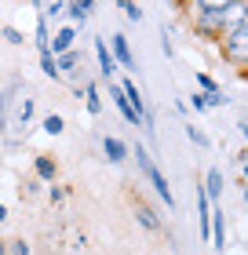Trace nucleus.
Wrapping results in <instances>:
<instances>
[{
    "label": "nucleus",
    "mask_w": 248,
    "mask_h": 255,
    "mask_svg": "<svg viewBox=\"0 0 248 255\" xmlns=\"http://www.w3.org/2000/svg\"><path fill=\"white\" fill-rule=\"evenodd\" d=\"M135 164H139V171L146 175V182L153 186V193L164 201V208H175V193H172V186H168V179H164V171L150 160V153H146L143 142H135Z\"/></svg>",
    "instance_id": "1"
},
{
    "label": "nucleus",
    "mask_w": 248,
    "mask_h": 255,
    "mask_svg": "<svg viewBox=\"0 0 248 255\" xmlns=\"http://www.w3.org/2000/svg\"><path fill=\"white\" fill-rule=\"evenodd\" d=\"M219 44H223V59H227L234 69H241V77L248 80V22L238 26V29H230Z\"/></svg>",
    "instance_id": "2"
},
{
    "label": "nucleus",
    "mask_w": 248,
    "mask_h": 255,
    "mask_svg": "<svg viewBox=\"0 0 248 255\" xmlns=\"http://www.w3.org/2000/svg\"><path fill=\"white\" fill-rule=\"evenodd\" d=\"M194 33L201 40H223V37H227L223 11H194Z\"/></svg>",
    "instance_id": "3"
},
{
    "label": "nucleus",
    "mask_w": 248,
    "mask_h": 255,
    "mask_svg": "<svg viewBox=\"0 0 248 255\" xmlns=\"http://www.w3.org/2000/svg\"><path fill=\"white\" fill-rule=\"evenodd\" d=\"M106 91H110V99H113V106H117V110H121V117H124L128 124H132V128H143V124H146V113H139V110L132 106V102H128V95H124V91H121V84H110V88H106Z\"/></svg>",
    "instance_id": "4"
},
{
    "label": "nucleus",
    "mask_w": 248,
    "mask_h": 255,
    "mask_svg": "<svg viewBox=\"0 0 248 255\" xmlns=\"http://www.w3.org/2000/svg\"><path fill=\"white\" fill-rule=\"evenodd\" d=\"M110 51H113V59L121 62V69H135V51H132V44H128L124 33H113L110 37Z\"/></svg>",
    "instance_id": "5"
},
{
    "label": "nucleus",
    "mask_w": 248,
    "mask_h": 255,
    "mask_svg": "<svg viewBox=\"0 0 248 255\" xmlns=\"http://www.w3.org/2000/svg\"><path fill=\"white\" fill-rule=\"evenodd\" d=\"M102 157L110 160V164H124V160L132 157V149H128V142H121V138L106 135V138H102Z\"/></svg>",
    "instance_id": "6"
},
{
    "label": "nucleus",
    "mask_w": 248,
    "mask_h": 255,
    "mask_svg": "<svg viewBox=\"0 0 248 255\" xmlns=\"http://www.w3.org/2000/svg\"><path fill=\"white\" fill-rule=\"evenodd\" d=\"M245 22H248V0H234V4L223 11V26H227V33H230V29L245 26Z\"/></svg>",
    "instance_id": "7"
},
{
    "label": "nucleus",
    "mask_w": 248,
    "mask_h": 255,
    "mask_svg": "<svg viewBox=\"0 0 248 255\" xmlns=\"http://www.w3.org/2000/svg\"><path fill=\"white\" fill-rule=\"evenodd\" d=\"M95 11V0H69L66 4V15L73 18L69 26H77V29H84V22H88V15Z\"/></svg>",
    "instance_id": "8"
},
{
    "label": "nucleus",
    "mask_w": 248,
    "mask_h": 255,
    "mask_svg": "<svg viewBox=\"0 0 248 255\" xmlns=\"http://www.w3.org/2000/svg\"><path fill=\"white\" fill-rule=\"evenodd\" d=\"M201 186H205V193H208L212 204H223V190H227V186H223V171H219V168H208Z\"/></svg>",
    "instance_id": "9"
},
{
    "label": "nucleus",
    "mask_w": 248,
    "mask_h": 255,
    "mask_svg": "<svg viewBox=\"0 0 248 255\" xmlns=\"http://www.w3.org/2000/svg\"><path fill=\"white\" fill-rule=\"evenodd\" d=\"M95 59H99V73H102L106 80H110L117 69H121V62L113 59V51L106 48V40H95Z\"/></svg>",
    "instance_id": "10"
},
{
    "label": "nucleus",
    "mask_w": 248,
    "mask_h": 255,
    "mask_svg": "<svg viewBox=\"0 0 248 255\" xmlns=\"http://www.w3.org/2000/svg\"><path fill=\"white\" fill-rule=\"evenodd\" d=\"M227 245V219H223V204H212V248Z\"/></svg>",
    "instance_id": "11"
},
{
    "label": "nucleus",
    "mask_w": 248,
    "mask_h": 255,
    "mask_svg": "<svg viewBox=\"0 0 248 255\" xmlns=\"http://www.w3.org/2000/svg\"><path fill=\"white\" fill-rule=\"evenodd\" d=\"M73 40H77V26H62L51 37V55H66V51H73Z\"/></svg>",
    "instance_id": "12"
},
{
    "label": "nucleus",
    "mask_w": 248,
    "mask_h": 255,
    "mask_svg": "<svg viewBox=\"0 0 248 255\" xmlns=\"http://www.w3.org/2000/svg\"><path fill=\"white\" fill-rule=\"evenodd\" d=\"M33 110H37V102H33L29 95H22V99H18V110H15V121H11V128H18V135L29 128V121H33Z\"/></svg>",
    "instance_id": "13"
},
{
    "label": "nucleus",
    "mask_w": 248,
    "mask_h": 255,
    "mask_svg": "<svg viewBox=\"0 0 248 255\" xmlns=\"http://www.w3.org/2000/svg\"><path fill=\"white\" fill-rule=\"evenodd\" d=\"M33 171H37V179L40 182H55V175H58V164H55V157H48V153H40V157H33Z\"/></svg>",
    "instance_id": "14"
},
{
    "label": "nucleus",
    "mask_w": 248,
    "mask_h": 255,
    "mask_svg": "<svg viewBox=\"0 0 248 255\" xmlns=\"http://www.w3.org/2000/svg\"><path fill=\"white\" fill-rule=\"evenodd\" d=\"M135 219H139V223H143V226L150 230V234H157V230H161V215L153 212L150 204H143V201L135 204Z\"/></svg>",
    "instance_id": "15"
},
{
    "label": "nucleus",
    "mask_w": 248,
    "mask_h": 255,
    "mask_svg": "<svg viewBox=\"0 0 248 255\" xmlns=\"http://www.w3.org/2000/svg\"><path fill=\"white\" fill-rule=\"evenodd\" d=\"M84 106H88L91 117H99V113H102V91H99L95 80H88V84H84Z\"/></svg>",
    "instance_id": "16"
},
{
    "label": "nucleus",
    "mask_w": 248,
    "mask_h": 255,
    "mask_svg": "<svg viewBox=\"0 0 248 255\" xmlns=\"http://www.w3.org/2000/svg\"><path fill=\"white\" fill-rule=\"evenodd\" d=\"M121 91L128 95V102H132L139 113H146V99H143V91H139V84H135L132 77H124V80H121Z\"/></svg>",
    "instance_id": "17"
},
{
    "label": "nucleus",
    "mask_w": 248,
    "mask_h": 255,
    "mask_svg": "<svg viewBox=\"0 0 248 255\" xmlns=\"http://www.w3.org/2000/svg\"><path fill=\"white\" fill-rule=\"evenodd\" d=\"M40 69H44V77H48V80H62L58 55H51V48H48V51H40Z\"/></svg>",
    "instance_id": "18"
},
{
    "label": "nucleus",
    "mask_w": 248,
    "mask_h": 255,
    "mask_svg": "<svg viewBox=\"0 0 248 255\" xmlns=\"http://www.w3.org/2000/svg\"><path fill=\"white\" fill-rule=\"evenodd\" d=\"M58 69H62V77H66V73H77V69H80V51L58 55Z\"/></svg>",
    "instance_id": "19"
},
{
    "label": "nucleus",
    "mask_w": 248,
    "mask_h": 255,
    "mask_svg": "<svg viewBox=\"0 0 248 255\" xmlns=\"http://www.w3.org/2000/svg\"><path fill=\"white\" fill-rule=\"evenodd\" d=\"M186 138H190V142H194L197 149H208V146H212V138H208L205 131H201V128H194V124H186Z\"/></svg>",
    "instance_id": "20"
},
{
    "label": "nucleus",
    "mask_w": 248,
    "mask_h": 255,
    "mask_svg": "<svg viewBox=\"0 0 248 255\" xmlns=\"http://www.w3.org/2000/svg\"><path fill=\"white\" fill-rule=\"evenodd\" d=\"M190 4H194L197 11H227L234 0H190Z\"/></svg>",
    "instance_id": "21"
},
{
    "label": "nucleus",
    "mask_w": 248,
    "mask_h": 255,
    "mask_svg": "<svg viewBox=\"0 0 248 255\" xmlns=\"http://www.w3.org/2000/svg\"><path fill=\"white\" fill-rule=\"evenodd\" d=\"M44 131H48V135H62L66 131V121L58 117V113H48V117H44Z\"/></svg>",
    "instance_id": "22"
},
{
    "label": "nucleus",
    "mask_w": 248,
    "mask_h": 255,
    "mask_svg": "<svg viewBox=\"0 0 248 255\" xmlns=\"http://www.w3.org/2000/svg\"><path fill=\"white\" fill-rule=\"evenodd\" d=\"M0 37H4L7 44H15V48H18V44H26V37H22V29H15V26H0Z\"/></svg>",
    "instance_id": "23"
},
{
    "label": "nucleus",
    "mask_w": 248,
    "mask_h": 255,
    "mask_svg": "<svg viewBox=\"0 0 248 255\" xmlns=\"http://www.w3.org/2000/svg\"><path fill=\"white\" fill-rule=\"evenodd\" d=\"M223 106H230V99L223 95V88H219V91H212V95H208V110H223Z\"/></svg>",
    "instance_id": "24"
},
{
    "label": "nucleus",
    "mask_w": 248,
    "mask_h": 255,
    "mask_svg": "<svg viewBox=\"0 0 248 255\" xmlns=\"http://www.w3.org/2000/svg\"><path fill=\"white\" fill-rule=\"evenodd\" d=\"M48 18H58V15H66V0H48V11H44Z\"/></svg>",
    "instance_id": "25"
},
{
    "label": "nucleus",
    "mask_w": 248,
    "mask_h": 255,
    "mask_svg": "<svg viewBox=\"0 0 248 255\" xmlns=\"http://www.w3.org/2000/svg\"><path fill=\"white\" fill-rule=\"evenodd\" d=\"M190 102H194V110H197V113H205V110H208V91H194Z\"/></svg>",
    "instance_id": "26"
},
{
    "label": "nucleus",
    "mask_w": 248,
    "mask_h": 255,
    "mask_svg": "<svg viewBox=\"0 0 248 255\" xmlns=\"http://www.w3.org/2000/svg\"><path fill=\"white\" fill-rule=\"evenodd\" d=\"M197 84H201V91H208V95H212V91H219V84L208 73H197Z\"/></svg>",
    "instance_id": "27"
},
{
    "label": "nucleus",
    "mask_w": 248,
    "mask_h": 255,
    "mask_svg": "<svg viewBox=\"0 0 248 255\" xmlns=\"http://www.w3.org/2000/svg\"><path fill=\"white\" fill-rule=\"evenodd\" d=\"M7 255H29V245L26 241H7Z\"/></svg>",
    "instance_id": "28"
},
{
    "label": "nucleus",
    "mask_w": 248,
    "mask_h": 255,
    "mask_svg": "<svg viewBox=\"0 0 248 255\" xmlns=\"http://www.w3.org/2000/svg\"><path fill=\"white\" fill-rule=\"evenodd\" d=\"M124 18H128V22H143V7H139V4L124 7Z\"/></svg>",
    "instance_id": "29"
},
{
    "label": "nucleus",
    "mask_w": 248,
    "mask_h": 255,
    "mask_svg": "<svg viewBox=\"0 0 248 255\" xmlns=\"http://www.w3.org/2000/svg\"><path fill=\"white\" fill-rule=\"evenodd\" d=\"M48 197H51V204H62V201H66V186H51Z\"/></svg>",
    "instance_id": "30"
},
{
    "label": "nucleus",
    "mask_w": 248,
    "mask_h": 255,
    "mask_svg": "<svg viewBox=\"0 0 248 255\" xmlns=\"http://www.w3.org/2000/svg\"><path fill=\"white\" fill-rule=\"evenodd\" d=\"M113 4H117V7H121V11H124V7H132V4H135V0H113Z\"/></svg>",
    "instance_id": "31"
},
{
    "label": "nucleus",
    "mask_w": 248,
    "mask_h": 255,
    "mask_svg": "<svg viewBox=\"0 0 248 255\" xmlns=\"http://www.w3.org/2000/svg\"><path fill=\"white\" fill-rule=\"evenodd\" d=\"M241 201L248 204V182H241Z\"/></svg>",
    "instance_id": "32"
},
{
    "label": "nucleus",
    "mask_w": 248,
    "mask_h": 255,
    "mask_svg": "<svg viewBox=\"0 0 248 255\" xmlns=\"http://www.w3.org/2000/svg\"><path fill=\"white\" fill-rule=\"evenodd\" d=\"M241 175H245V182H248V160H241Z\"/></svg>",
    "instance_id": "33"
},
{
    "label": "nucleus",
    "mask_w": 248,
    "mask_h": 255,
    "mask_svg": "<svg viewBox=\"0 0 248 255\" xmlns=\"http://www.w3.org/2000/svg\"><path fill=\"white\" fill-rule=\"evenodd\" d=\"M0 223H7V208L4 204H0Z\"/></svg>",
    "instance_id": "34"
},
{
    "label": "nucleus",
    "mask_w": 248,
    "mask_h": 255,
    "mask_svg": "<svg viewBox=\"0 0 248 255\" xmlns=\"http://www.w3.org/2000/svg\"><path fill=\"white\" fill-rule=\"evenodd\" d=\"M238 128H241V135H245V138H248V124H245V121H241V124H238Z\"/></svg>",
    "instance_id": "35"
},
{
    "label": "nucleus",
    "mask_w": 248,
    "mask_h": 255,
    "mask_svg": "<svg viewBox=\"0 0 248 255\" xmlns=\"http://www.w3.org/2000/svg\"><path fill=\"white\" fill-rule=\"evenodd\" d=\"M0 255H7V241H0Z\"/></svg>",
    "instance_id": "36"
},
{
    "label": "nucleus",
    "mask_w": 248,
    "mask_h": 255,
    "mask_svg": "<svg viewBox=\"0 0 248 255\" xmlns=\"http://www.w3.org/2000/svg\"><path fill=\"white\" fill-rule=\"evenodd\" d=\"M33 4H40V0H33Z\"/></svg>",
    "instance_id": "37"
},
{
    "label": "nucleus",
    "mask_w": 248,
    "mask_h": 255,
    "mask_svg": "<svg viewBox=\"0 0 248 255\" xmlns=\"http://www.w3.org/2000/svg\"><path fill=\"white\" fill-rule=\"evenodd\" d=\"M175 4H183V0H175Z\"/></svg>",
    "instance_id": "38"
}]
</instances>
